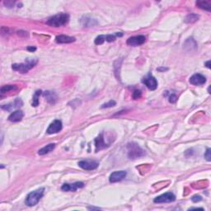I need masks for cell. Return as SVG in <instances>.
Instances as JSON below:
<instances>
[{"mask_svg":"<svg viewBox=\"0 0 211 211\" xmlns=\"http://www.w3.org/2000/svg\"><path fill=\"white\" fill-rule=\"evenodd\" d=\"M194 209H200V210H204L203 208H190L189 210H194Z\"/></svg>","mask_w":211,"mask_h":211,"instance_id":"cell-35","label":"cell"},{"mask_svg":"<svg viewBox=\"0 0 211 211\" xmlns=\"http://www.w3.org/2000/svg\"><path fill=\"white\" fill-rule=\"evenodd\" d=\"M115 40H116L115 35H107L106 36V41H107V42H112Z\"/></svg>","mask_w":211,"mask_h":211,"instance_id":"cell-29","label":"cell"},{"mask_svg":"<svg viewBox=\"0 0 211 211\" xmlns=\"http://www.w3.org/2000/svg\"><path fill=\"white\" fill-rule=\"evenodd\" d=\"M27 50L33 52V51L36 50V47H34V46H28V47H27Z\"/></svg>","mask_w":211,"mask_h":211,"instance_id":"cell-32","label":"cell"},{"mask_svg":"<svg viewBox=\"0 0 211 211\" xmlns=\"http://www.w3.org/2000/svg\"><path fill=\"white\" fill-rule=\"evenodd\" d=\"M206 82V78L200 73H196L190 78V83L195 86H200Z\"/></svg>","mask_w":211,"mask_h":211,"instance_id":"cell-10","label":"cell"},{"mask_svg":"<svg viewBox=\"0 0 211 211\" xmlns=\"http://www.w3.org/2000/svg\"><path fill=\"white\" fill-rule=\"evenodd\" d=\"M78 164L81 168L84 169V170H87V171H92V170H94V169L97 168L99 163L98 162H95V161L82 160L78 162Z\"/></svg>","mask_w":211,"mask_h":211,"instance_id":"cell-9","label":"cell"},{"mask_svg":"<svg viewBox=\"0 0 211 211\" xmlns=\"http://www.w3.org/2000/svg\"><path fill=\"white\" fill-rule=\"evenodd\" d=\"M24 116V114L20 110H17V111H13L10 114V116H8V120L12 121V122H18L21 121L22 119Z\"/></svg>","mask_w":211,"mask_h":211,"instance_id":"cell-16","label":"cell"},{"mask_svg":"<svg viewBox=\"0 0 211 211\" xmlns=\"http://www.w3.org/2000/svg\"><path fill=\"white\" fill-rule=\"evenodd\" d=\"M176 200V196L173 193L171 192H167L161 195V196H158L154 199V203L157 204H162V203H170L173 202Z\"/></svg>","mask_w":211,"mask_h":211,"instance_id":"cell-5","label":"cell"},{"mask_svg":"<svg viewBox=\"0 0 211 211\" xmlns=\"http://www.w3.org/2000/svg\"><path fill=\"white\" fill-rule=\"evenodd\" d=\"M196 4L199 8L207 10V11H210L211 8L210 1H197V2L196 3Z\"/></svg>","mask_w":211,"mask_h":211,"instance_id":"cell-20","label":"cell"},{"mask_svg":"<svg viewBox=\"0 0 211 211\" xmlns=\"http://www.w3.org/2000/svg\"><path fill=\"white\" fill-rule=\"evenodd\" d=\"M116 36H122L123 34L121 33V32H116V34L115 35Z\"/></svg>","mask_w":211,"mask_h":211,"instance_id":"cell-36","label":"cell"},{"mask_svg":"<svg viewBox=\"0 0 211 211\" xmlns=\"http://www.w3.org/2000/svg\"><path fill=\"white\" fill-rule=\"evenodd\" d=\"M42 93V91L41 90H37L36 91L35 94L33 96V98H32V107H36L39 105V97H40V94Z\"/></svg>","mask_w":211,"mask_h":211,"instance_id":"cell-22","label":"cell"},{"mask_svg":"<svg viewBox=\"0 0 211 211\" xmlns=\"http://www.w3.org/2000/svg\"><path fill=\"white\" fill-rule=\"evenodd\" d=\"M116 105V102H115V101L111 100V101H109L108 102H107V103H105V104L102 105V108H109V107H115Z\"/></svg>","mask_w":211,"mask_h":211,"instance_id":"cell-25","label":"cell"},{"mask_svg":"<svg viewBox=\"0 0 211 211\" xmlns=\"http://www.w3.org/2000/svg\"><path fill=\"white\" fill-rule=\"evenodd\" d=\"M18 36H22V35H25V36H27V31H18Z\"/></svg>","mask_w":211,"mask_h":211,"instance_id":"cell-31","label":"cell"},{"mask_svg":"<svg viewBox=\"0 0 211 211\" xmlns=\"http://www.w3.org/2000/svg\"><path fill=\"white\" fill-rule=\"evenodd\" d=\"M84 187V183L81 182H75V183H73V184H68V183H65L61 187V190L64 191H76L77 189L78 188H82Z\"/></svg>","mask_w":211,"mask_h":211,"instance_id":"cell-12","label":"cell"},{"mask_svg":"<svg viewBox=\"0 0 211 211\" xmlns=\"http://www.w3.org/2000/svg\"><path fill=\"white\" fill-rule=\"evenodd\" d=\"M55 41L58 44H69V43L74 42L75 38L73 36H65V35H60L55 37Z\"/></svg>","mask_w":211,"mask_h":211,"instance_id":"cell-15","label":"cell"},{"mask_svg":"<svg viewBox=\"0 0 211 211\" xmlns=\"http://www.w3.org/2000/svg\"><path fill=\"white\" fill-rule=\"evenodd\" d=\"M145 41H146V37L143 35H140V36L129 37L127 40L126 43L128 45H130V46H139L144 44Z\"/></svg>","mask_w":211,"mask_h":211,"instance_id":"cell-7","label":"cell"},{"mask_svg":"<svg viewBox=\"0 0 211 211\" xmlns=\"http://www.w3.org/2000/svg\"><path fill=\"white\" fill-rule=\"evenodd\" d=\"M62 122L60 120H54L48 127L46 132L49 135H53V134H57L62 129Z\"/></svg>","mask_w":211,"mask_h":211,"instance_id":"cell-8","label":"cell"},{"mask_svg":"<svg viewBox=\"0 0 211 211\" xmlns=\"http://www.w3.org/2000/svg\"><path fill=\"white\" fill-rule=\"evenodd\" d=\"M199 19V16L196 13H190L185 18V22L187 23H194Z\"/></svg>","mask_w":211,"mask_h":211,"instance_id":"cell-21","label":"cell"},{"mask_svg":"<svg viewBox=\"0 0 211 211\" xmlns=\"http://www.w3.org/2000/svg\"><path fill=\"white\" fill-rule=\"evenodd\" d=\"M37 64V60L33 58L26 59L24 64H14L12 65V68L13 70L20 72L21 73H27L33 67L36 66Z\"/></svg>","mask_w":211,"mask_h":211,"instance_id":"cell-2","label":"cell"},{"mask_svg":"<svg viewBox=\"0 0 211 211\" xmlns=\"http://www.w3.org/2000/svg\"><path fill=\"white\" fill-rule=\"evenodd\" d=\"M23 105V102L21 100L20 98H17L15 99L13 102H12V103H9L8 105H3L2 106V109L5 110V111H11L13 109H17V108H19Z\"/></svg>","mask_w":211,"mask_h":211,"instance_id":"cell-14","label":"cell"},{"mask_svg":"<svg viewBox=\"0 0 211 211\" xmlns=\"http://www.w3.org/2000/svg\"><path fill=\"white\" fill-rule=\"evenodd\" d=\"M95 146H96V152H98L102 150V149H106L107 147L109 145L106 144L104 141V136H103V133L100 134L95 139Z\"/></svg>","mask_w":211,"mask_h":211,"instance_id":"cell-13","label":"cell"},{"mask_svg":"<svg viewBox=\"0 0 211 211\" xmlns=\"http://www.w3.org/2000/svg\"><path fill=\"white\" fill-rule=\"evenodd\" d=\"M142 82L151 91L155 90L158 87V82L156 80V78L151 74H148L145 78H143Z\"/></svg>","mask_w":211,"mask_h":211,"instance_id":"cell-6","label":"cell"},{"mask_svg":"<svg viewBox=\"0 0 211 211\" xmlns=\"http://www.w3.org/2000/svg\"><path fill=\"white\" fill-rule=\"evenodd\" d=\"M44 191L45 188H40V189H37L36 191H31L26 198V200H25L26 204L31 207L36 205L44 195Z\"/></svg>","mask_w":211,"mask_h":211,"instance_id":"cell-3","label":"cell"},{"mask_svg":"<svg viewBox=\"0 0 211 211\" xmlns=\"http://www.w3.org/2000/svg\"><path fill=\"white\" fill-rule=\"evenodd\" d=\"M69 21V15L67 13H58L50 18L46 22V24L50 27H60L66 25Z\"/></svg>","mask_w":211,"mask_h":211,"instance_id":"cell-1","label":"cell"},{"mask_svg":"<svg viewBox=\"0 0 211 211\" xmlns=\"http://www.w3.org/2000/svg\"><path fill=\"white\" fill-rule=\"evenodd\" d=\"M127 176V172L125 171H114L111 174L109 177V181L111 183H115L122 181Z\"/></svg>","mask_w":211,"mask_h":211,"instance_id":"cell-11","label":"cell"},{"mask_svg":"<svg viewBox=\"0 0 211 211\" xmlns=\"http://www.w3.org/2000/svg\"><path fill=\"white\" fill-rule=\"evenodd\" d=\"M127 149H128V156L131 159H136L145 155V150L141 149L136 143L132 142L128 144Z\"/></svg>","mask_w":211,"mask_h":211,"instance_id":"cell-4","label":"cell"},{"mask_svg":"<svg viewBox=\"0 0 211 211\" xmlns=\"http://www.w3.org/2000/svg\"><path fill=\"white\" fill-rule=\"evenodd\" d=\"M204 65H205V66H206L207 68H208V69H210V68H211V67H210V60H209V61H207V62L205 63Z\"/></svg>","mask_w":211,"mask_h":211,"instance_id":"cell-34","label":"cell"},{"mask_svg":"<svg viewBox=\"0 0 211 211\" xmlns=\"http://www.w3.org/2000/svg\"><path fill=\"white\" fill-rule=\"evenodd\" d=\"M141 96H142V92H141L140 90H135L132 97H133L134 100H138V99L141 98Z\"/></svg>","mask_w":211,"mask_h":211,"instance_id":"cell-26","label":"cell"},{"mask_svg":"<svg viewBox=\"0 0 211 211\" xmlns=\"http://www.w3.org/2000/svg\"><path fill=\"white\" fill-rule=\"evenodd\" d=\"M191 200H192L194 203H197L199 202V201H201V200H202V197L200 196L196 195V196H194L193 197L191 198Z\"/></svg>","mask_w":211,"mask_h":211,"instance_id":"cell-30","label":"cell"},{"mask_svg":"<svg viewBox=\"0 0 211 211\" xmlns=\"http://www.w3.org/2000/svg\"><path fill=\"white\" fill-rule=\"evenodd\" d=\"M43 96L46 98L47 102L50 104H55L57 101V95L54 92L51 91H45L43 92Z\"/></svg>","mask_w":211,"mask_h":211,"instance_id":"cell-17","label":"cell"},{"mask_svg":"<svg viewBox=\"0 0 211 211\" xmlns=\"http://www.w3.org/2000/svg\"><path fill=\"white\" fill-rule=\"evenodd\" d=\"M204 158H206L207 161H209L210 162L211 161V149H207L206 152L204 153Z\"/></svg>","mask_w":211,"mask_h":211,"instance_id":"cell-27","label":"cell"},{"mask_svg":"<svg viewBox=\"0 0 211 211\" xmlns=\"http://www.w3.org/2000/svg\"><path fill=\"white\" fill-rule=\"evenodd\" d=\"M177 95H175V94H171V95L169 96V102L170 103H175L177 101Z\"/></svg>","mask_w":211,"mask_h":211,"instance_id":"cell-28","label":"cell"},{"mask_svg":"<svg viewBox=\"0 0 211 211\" xmlns=\"http://www.w3.org/2000/svg\"><path fill=\"white\" fill-rule=\"evenodd\" d=\"M157 70H158V72H163V71H167V70H168V69H167V68H158Z\"/></svg>","mask_w":211,"mask_h":211,"instance_id":"cell-33","label":"cell"},{"mask_svg":"<svg viewBox=\"0 0 211 211\" xmlns=\"http://www.w3.org/2000/svg\"><path fill=\"white\" fill-rule=\"evenodd\" d=\"M196 46H197V45L193 38L187 39L186 42L184 43V49H186L187 50H192L193 49L196 48Z\"/></svg>","mask_w":211,"mask_h":211,"instance_id":"cell-18","label":"cell"},{"mask_svg":"<svg viewBox=\"0 0 211 211\" xmlns=\"http://www.w3.org/2000/svg\"><path fill=\"white\" fill-rule=\"evenodd\" d=\"M105 41H106V36L105 35H101V36H98L95 39V45H99L103 44Z\"/></svg>","mask_w":211,"mask_h":211,"instance_id":"cell-24","label":"cell"},{"mask_svg":"<svg viewBox=\"0 0 211 211\" xmlns=\"http://www.w3.org/2000/svg\"><path fill=\"white\" fill-rule=\"evenodd\" d=\"M17 89V86L16 85H5V86H3L1 87V93L3 94L5 92H8L10 91H13Z\"/></svg>","mask_w":211,"mask_h":211,"instance_id":"cell-23","label":"cell"},{"mask_svg":"<svg viewBox=\"0 0 211 211\" xmlns=\"http://www.w3.org/2000/svg\"><path fill=\"white\" fill-rule=\"evenodd\" d=\"M55 148V144H50V145H46V146L43 147L42 149H40L38 151V154L39 155H45L46 153H49L51 151H53Z\"/></svg>","mask_w":211,"mask_h":211,"instance_id":"cell-19","label":"cell"}]
</instances>
